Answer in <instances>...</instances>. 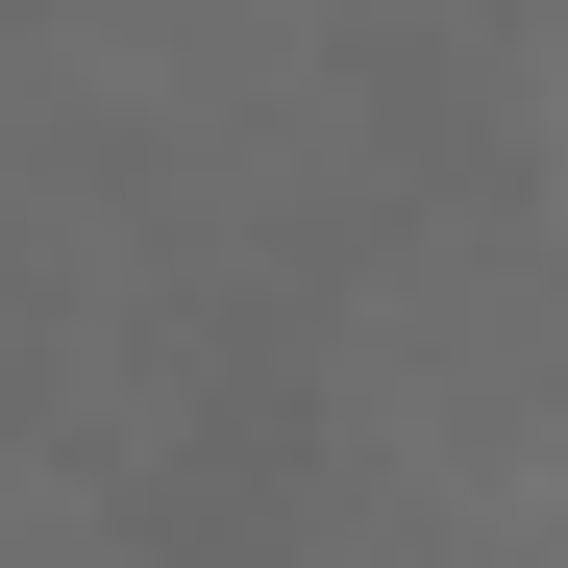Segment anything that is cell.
I'll list each match as a JSON object with an SVG mask.
<instances>
[{"label":"cell","instance_id":"cell-1","mask_svg":"<svg viewBox=\"0 0 568 568\" xmlns=\"http://www.w3.org/2000/svg\"><path fill=\"white\" fill-rule=\"evenodd\" d=\"M297 469H322L297 371H272V346H223L199 396H173V445L124 469V544H149V568H297Z\"/></svg>","mask_w":568,"mask_h":568}]
</instances>
